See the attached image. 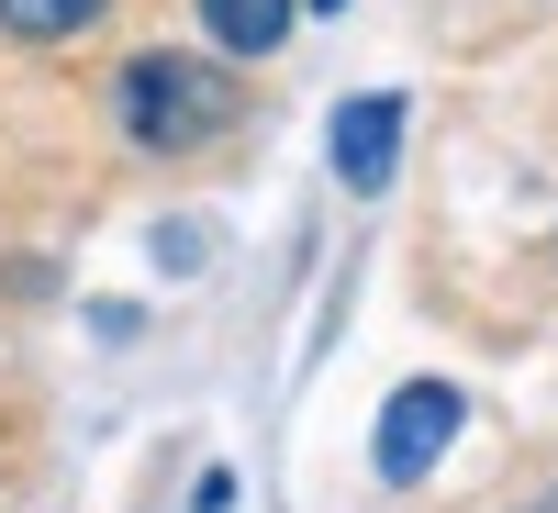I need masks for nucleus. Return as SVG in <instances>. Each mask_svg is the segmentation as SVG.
<instances>
[{"mask_svg": "<svg viewBox=\"0 0 558 513\" xmlns=\"http://www.w3.org/2000/svg\"><path fill=\"white\" fill-rule=\"evenodd\" d=\"M112 112H123L134 146L179 157V146H202V134H223L235 89H223V68H202V57H134V68L112 78Z\"/></svg>", "mask_w": 558, "mask_h": 513, "instance_id": "obj_1", "label": "nucleus"}, {"mask_svg": "<svg viewBox=\"0 0 558 513\" xmlns=\"http://www.w3.org/2000/svg\"><path fill=\"white\" fill-rule=\"evenodd\" d=\"M391 157H402V89H368V101L336 112V179L347 191H380Z\"/></svg>", "mask_w": 558, "mask_h": 513, "instance_id": "obj_3", "label": "nucleus"}, {"mask_svg": "<svg viewBox=\"0 0 558 513\" xmlns=\"http://www.w3.org/2000/svg\"><path fill=\"white\" fill-rule=\"evenodd\" d=\"M202 34L223 57H268V45L291 34V0H202Z\"/></svg>", "mask_w": 558, "mask_h": 513, "instance_id": "obj_4", "label": "nucleus"}, {"mask_svg": "<svg viewBox=\"0 0 558 513\" xmlns=\"http://www.w3.org/2000/svg\"><path fill=\"white\" fill-rule=\"evenodd\" d=\"M447 436H458V391H447V380L391 391V413H380V480H425Z\"/></svg>", "mask_w": 558, "mask_h": 513, "instance_id": "obj_2", "label": "nucleus"}, {"mask_svg": "<svg viewBox=\"0 0 558 513\" xmlns=\"http://www.w3.org/2000/svg\"><path fill=\"white\" fill-rule=\"evenodd\" d=\"M191 513H235V480H223V469H213V480H202V502H191Z\"/></svg>", "mask_w": 558, "mask_h": 513, "instance_id": "obj_6", "label": "nucleus"}, {"mask_svg": "<svg viewBox=\"0 0 558 513\" xmlns=\"http://www.w3.org/2000/svg\"><path fill=\"white\" fill-rule=\"evenodd\" d=\"M525 513H558V491H536V502H525Z\"/></svg>", "mask_w": 558, "mask_h": 513, "instance_id": "obj_7", "label": "nucleus"}, {"mask_svg": "<svg viewBox=\"0 0 558 513\" xmlns=\"http://www.w3.org/2000/svg\"><path fill=\"white\" fill-rule=\"evenodd\" d=\"M101 12H112V0H0V34H12V45H68Z\"/></svg>", "mask_w": 558, "mask_h": 513, "instance_id": "obj_5", "label": "nucleus"}]
</instances>
